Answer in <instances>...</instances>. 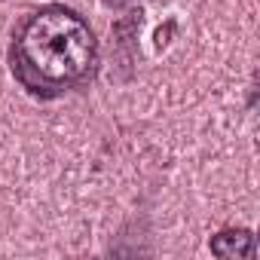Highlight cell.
Wrapping results in <instances>:
<instances>
[{
    "instance_id": "6da1fadb",
    "label": "cell",
    "mask_w": 260,
    "mask_h": 260,
    "mask_svg": "<svg viewBox=\"0 0 260 260\" xmlns=\"http://www.w3.org/2000/svg\"><path fill=\"white\" fill-rule=\"evenodd\" d=\"M7 64L31 98L58 101L98 77L101 46L83 13L64 4H43L13 28Z\"/></svg>"
},
{
    "instance_id": "7a4b0ae2",
    "label": "cell",
    "mask_w": 260,
    "mask_h": 260,
    "mask_svg": "<svg viewBox=\"0 0 260 260\" xmlns=\"http://www.w3.org/2000/svg\"><path fill=\"white\" fill-rule=\"evenodd\" d=\"M208 248L220 260H254L257 257V239H254V230L248 226H226L214 233Z\"/></svg>"
},
{
    "instance_id": "3957f363",
    "label": "cell",
    "mask_w": 260,
    "mask_h": 260,
    "mask_svg": "<svg viewBox=\"0 0 260 260\" xmlns=\"http://www.w3.org/2000/svg\"><path fill=\"white\" fill-rule=\"evenodd\" d=\"M101 4H104L107 10H128L132 4H138V0H101Z\"/></svg>"
}]
</instances>
